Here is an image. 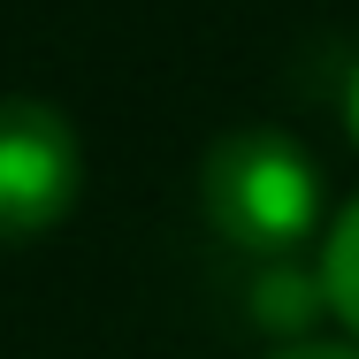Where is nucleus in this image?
Segmentation results:
<instances>
[{"instance_id":"nucleus-1","label":"nucleus","mask_w":359,"mask_h":359,"mask_svg":"<svg viewBox=\"0 0 359 359\" xmlns=\"http://www.w3.org/2000/svg\"><path fill=\"white\" fill-rule=\"evenodd\" d=\"M199 207H207L222 245L276 260V252H298L306 237H321L329 176L306 153V138H290L276 123H245V130L207 145V161H199Z\"/></svg>"},{"instance_id":"nucleus-2","label":"nucleus","mask_w":359,"mask_h":359,"mask_svg":"<svg viewBox=\"0 0 359 359\" xmlns=\"http://www.w3.org/2000/svg\"><path fill=\"white\" fill-rule=\"evenodd\" d=\"M84 199V138L54 100H0V237H46Z\"/></svg>"},{"instance_id":"nucleus-3","label":"nucleus","mask_w":359,"mask_h":359,"mask_svg":"<svg viewBox=\"0 0 359 359\" xmlns=\"http://www.w3.org/2000/svg\"><path fill=\"white\" fill-rule=\"evenodd\" d=\"M313 276H321V306L337 313V329L359 344V199L344 207V215H329Z\"/></svg>"},{"instance_id":"nucleus-4","label":"nucleus","mask_w":359,"mask_h":359,"mask_svg":"<svg viewBox=\"0 0 359 359\" xmlns=\"http://www.w3.org/2000/svg\"><path fill=\"white\" fill-rule=\"evenodd\" d=\"M252 313H260L276 337H306L313 313H329V306H321V276H313V268H290L283 252H276V268L252 283Z\"/></svg>"},{"instance_id":"nucleus-5","label":"nucleus","mask_w":359,"mask_h":359,"mask_svg":"<svg viewBox=\"0 0 359 359\" xmlns=\"http://www.w3.org/2000/svg\"><path fill=\"white\" fill-rule=\"evenodd\" d=\"M260 359H359L352 337H283L276 352H260Z\"/></svg>"},{"instance_id":"nucleus-6","label":"nucleus","mask_w":359,"mask_h":359,"mask_svg":"<svg viewBox=\"0 0 359 359\" xmlns=\"http://www.w3.org/2000/svg\"><path fill=\"white\" fill-rule=\"evenodd\" d=\"M344 130H352V145H359V69H352V84H344Z\"/></svg>"}]
</instances>
